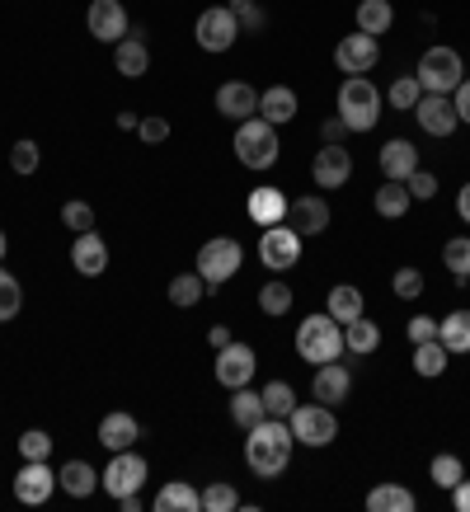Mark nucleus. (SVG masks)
<instances>
[{
    "label": "nucleus",
    "instance_id": "nucleus-16",
    "mask_svg": "<svg viewBox=\"0 0 470 512\" xmlns=\"http://www.w3.org/2000/svg\"><path fill=\"white\" fill-rule=\"evenodd\" d=\"M414 118L428 137H452L461 118H456V104L452 94H419V104H414Z\"/></svg>",
    "mask_w": 470,
    "mask_h": 512
},
{
    "label": "nucleus",
    "instance_id": "nucleus-56",
    "mask_svg": "<svg viewBox=\"0 0 470 512\" xmlns=\"http://www.w3.org/2000/svg\"><path fill=\"white\" fill-rule=\"evenodd\" d=\"M344 132H348V127H344V118L334 113V118H329V123H325V141H339V137H344Z\"/></svg>",
    "mask_w": 470,
    "mask_h": 512
},
{
    "label": "nucleus",
    "instance_id": "nucleus-48",
    "mask_svg": "<svg viewBox=\"0 0 470 512\" xmlns=\"http://www.w3.org/2000/svg\"><path fill=\"white\" fill-rule=\"evenodd\" d=\"M10 170L15 174H33L38 170V141H15V146H10Z\"/></svg>",
    "mask_w": 470,
    "mask_h": 512
},
{
    "label": "nucleus",
    "instance_id": "nucleus-45",
    "mask_svg": "<svg viewBox=\"0 0 470 512\" xmlns=\"http://www.w3.org/2000/svg\"><path fill=\"white\" fill-rule=\"evenodd\" d=\"M19 456H24V461H47V456H52V433L29 428V433L19 437Z\"/></svg>",
    "mask_w": 470,
    "mask_h": 512
},
{
    "label": "nucleus",
    "instance_id": "nucleus-22",
    "mask_svg": "<svg viewBox=\"0 0 470 512\" xmlns=\"http://www.w3.org/2000/svg\"><path fill=\"white\" fill-rule=\"evenodd\" d=\"M137 437H141V423H137V414H127V409H113V414L99 419V442H104V451L137 447Z\"/></svg>",
    "mask_w": 470,
    "mask_h": 512
},
{
    "label": "nucleus",
    "instance_id": "nucleus-12",
    "mask_svg": "<svg viewBox=\"0 0 470 512\" xmlns=\"http://www.w3.org/2000/svg\"><path fill=\"white\" fill-rule=\"evenodd\" d=\"M311 179H315V188H344L353 179V151H348L344 141H325L311 160Z\"/></svg>",
    "mask_w": 470,
    "mask_h": 512
},
{
    "label": "nucleus",
    "instance_id": "nucleus-13",
    "mask_svg": "<svg viewBox=\"0 0 470 512\" xmlns=\"http://www.w3.org/2000/svg\"><path fill=\"white\" fill-rule=\"evenodd\" d=\"M85 24H90V38L99 43H123L127 33H132V19H127L123 0H90V10H85Z\"/></svg>",
    "mask_w": 470,
    "mask_h": 512
},
{
    "label": "nucleus",
    "instance_id": "nucleus-17",
    "mask_svg": "<svg viewBox=\"0 0 470 512\" xmlns=\"http://www.w3.org/2000/svg\"><path fill=\"white\" fill-rule=\"evenodd\" d=\"M217 113L231 118V123H245V118L259 113V90L245 85V80H226V85H217Z\"/></svg>",
    "mask_w": 470,
    "mask_h": 512
},
{
    "label": "nucleus",
    "instance_id": "nucleus-28",
    "mask_svg": "<svg viewBox=\"0 0 470 512\" xmlns=\"http://www.w3.org/2000/svg\"><path fill=\"white\" fill-rule=\"evenodd\" d=\"M57 484H62V494H71V498H90L94 489H99V475H94L90 461H66V466L57 470Z\"/></svg>",
    "mask_w": 470,
    "mask_h": 512
},
{
    "label": "nucleus",
    "instance_id": "nucleus-25",
    "mask_svg": "<svg viewBox=\"0 0 470 512\" xmlns=\"http://www.w3.org/2000/svg\"><path fill=\"white\" fill-rule=\"evenodd\" d=\"M259 118H268L273 127L292 123V118H297V90H287V85H268V90L259 94Z\"/></svg>",
    "mask_w": 470,
    "mask_h": 512
},
{
    "label": "nucleus",
    "instance_id": "nucleus-55",
    "mask_svg": "<svg viewBox=\"0 0 470 512\" xmlns=\"http://www.w3.org/2000/svg\"><path fill=\"white\" fill-rule=\"evenodd\" d=\"M456 217H461V221L470 226V184L461 188V193H456Z\"/></svg>",
    "mask_w": 470,
    "mask_h": 512
},
{
    "label": "nucleus",
    "instance_id": "nucleus-29",
    "mask_svg": "<svg viewBox=\"0 0 470 512\" xmlns=\"http://www.w3.org/2000/svg\"><path fill=\"white\" fill-rule=\"evenodd\" d=\"M325 311L339 320V325H353L362 315V292L353 287V282H339V287H329V296H325Z\"/></svg>",
    "mask_w": 470,
    "mask_h": 512
},
{
    "label": "nucleus",
    "instance_id": "nucleus-32",
    "mask_svg": "<svg viewBox=\"0 0 470 512\" xmlns=\"http://www.w3.org/2000/svg\"><path fill=\"white\" fill-rule=\"evenodd\" d=\"M409 202H414V198H409V188L400 184V179H386V184L376 188L372 207H376V212H381V217H386V221H400V217H405V212H409Z\"/></svg>",
    "mask_w": 470,
    "mask_h": 512
},
{
    "label": "nucleus",
    "instance_id": "nucleus-39",
    "mask_svg": "<svg viewBox=\"0 0 470 512\" xmlns=\"http://www.w3.org/2000/svg\"><path fill=\"white\" fill-rule=\"evenodd\" d=\"M259 311L273 315V320H278V315H287V311H292V287H287L282 278L264 282V287H259Z\"/></svg>",
    "mask_w": 470,
    "mask_h": 512
},
{
    "label": "nucleus",
    "instance_id": "nucleus-43",
    "mask_svg": "<svg viewBox=\"0 0 470 512\" xmlns=\"http://www.w3.org/2000/svg\"><path fill=\"white\" fill-rule=\"evenodd\" d=\"M231 15L240 19V33H264L268 15L259 10V0H231Z\"/></svg>",
    "mask_w": 470,
    "mask_h": 512
},
{
    "label": "nucleus",
    "instance_id": "nucleus-30",
    "mask_svg": "<svg viewBox=\"0 0 470 512\" xmlns=\"http://www.w3.org/2000/svg\"><path fill=\"white\" fill-rule=\"evenodd\" d=\"M438 343L447 353H470V311H452L438 320Z\"/></svg>",
    "mask_w": 470,
    "mask_h": 512
},
{
    "label": "nucleus",
    "instance_id": "nucleus-38",
    "mask_svg": "<svg viewBox=\"0 0 470 512\" xmlns=\"http://www.w3.org/2000/svg\"><path fill=\"white\" fill-rule=\"evenodd\" d=\"M259 395H264V409H268V419H287V414L297 409V390L287 386V381H268V386L259 390Z\"/></svg>",
    "mask_w": 470,
    "mask_h": 512
},
{
    "label": "nucleus",
    "instance_id": "nucleus-15",
    "mask_svg": "<svg viewBox=\"0 0 470 512\" xmlns=\"http://www.w3.org/2000/svg\"><path fill=\"white\" fill-rule=\"evenodd\" d=\"M57 489H62V484H57V475H52L47 461H24V466L15 470V498L19 503H29V508L47 503Z\"/></svg>",
    "mask_w": 470,
    "mask_h": 512
},
{
    "label": "nucleus",
    "instance_id": "nucleus-44",
    "mask_svg": "<svg viewBox=\"0 0 470 512\" xmlns=\"http://www.w3.org/2000/svg\"><path fill=\"white\" fill-rule=\"evenodd\" d=\"M235 508H240L235 484H207L203 489V512H235Z\"/></svg>",
    "mask_w": 470,
    "mask_h": 512
},
{
    "label": "nucleus",
    "instance_id": "nucleus-58",
    "mask_svg": "<svg viewBox=\"0 0 470 512\" xmlns=\"http://www.w3.org/2000/svg\"><path fill=\"white\" fill-rule=\"evenodd\" d=\"M5 254H10V240H5V231H0V259H5Z\"/></svg>",
    "mask_w": 470,
    "mask_h": 512
},
{
    "label": "nucleus",
    "instance_id": "nucleus-36",
    "mask_svg": "<svg viewBox=\"0 0 470 512\" xmlns=\"http://www.w3.org/2000/svg\"><path fill=\"white\" fill-rule=\"evenodd\" d=\"M203 296H207V282L198 278V268H193V273H179V278L170 282V301L179 306V311H193Z\"/></svg>",
    "mask_w": 470,
    "mask_h": 512
},
{
    "label": "nucleus",
    "instance_id": "nucleus-14",
    "mask_svg": "<svg viewBox=\"0 0 470 512\" xmlns=\"http://www.w3.org/2000/svg\"><path fill=\"white\" fill-rule=\"evenodd\" d=\"M254 372H259V357H254L250 343H226V348H217V381L226 390H240V386H250Z\"/></svg>",
    "mask_w": 470,
    "mask_h": 512
},
{
    "label": "nucleus",
    "instance_id": "nucleus-24",
    "mask_svg": "<svg viewBox=\"0 0 470 512\" xmlns=\"http://www.w3.org/2000/svg\"><path fill=\"white\" fill-rule=\"evenodd\" d=\"M287 217L297 221L301 235H325L329 231V202L306 193V198H292V212H287Z\"/></svg>",
    "mask_w": 470,
    "mask_h": 512
},
{
    "label": "nucleus",
    "instance_id": "nucleus-18",
    "mask_svg": "<svg viewBox=\"0 0 470 512\" xmlns=\"http://www.w3.org/2000/svg\"><path fill=\"white\" fill-rule=\"evenodd\" d=\"M245 212H250L254 226H278V221H287V212H292V198H287L282 188L264 184L245 198Z\"/></svg>",
    "mask_w": 470,
    "mask_h": 512
},
{
    "label": "nucleus",
    "instance_id": "nucleus-26",
    "mask_svg": "<svg viewBox=\"0 0 470 512\" xmlns=\"http://www.w3.org/2000/svg\"><path fill=\"white\" fill-rule=\"evenodd\" d=\"M268 419V409H264V395L250 386H240L231 390V423L240 428V433H250L254 423H264Z\"/></svg>",
    "mask_w": 470,
    "mask_h": 512
},
{
    "label": "nucleus",
    "instance_id": "nucleus-23",
    "mask_svg": "<svg viewBox=\"0 0 470 512\" xmlns=\"http://www.w3.org/2000/svg\"><path fill=\"white\" fill-rule=\"evenodd\" d=\"M348 390H353V372H348V367H339V362H325V367H315L311 395H315L320 404H344Z\"/></svg>",
    "mask_w": 470,
    "mask_h": 512
},
{
    "label": "nucleus",
    "instance_id": "nucleus-20",
    "mask_svg": "<svg viewBox=\"0 0 470 512\" xmlns=\"http://www.w3.org/2000/svg\"><path fill=\"white\" fill-rule=\"evenodd\" d=\"M113 66H118V76L123 80H141L151 71V47H146V33L132 29L123 43L113 47Z\"/></svg>",
    "mask_w": 470,
    "mask_h": 512
},
{
    "label": "nucleus",
    "instance_id": "nucleus-34",
    "mask_svg": "<svg viewBox=\"0 0 470 512\" xmlns=\"http://www.w3.org/2000/svg\"><path fill=\"white\" fill-rule=\"evenodd\" d=\"M447 348H442L438 339H428V343H414V372L423 376V381H438L442 372H447Z\"/></svg>",
    "mask_w": 470,
    "mask_h": 512
},
{
    "label": "nucleus",
    "instance_id": "nucleus-40",
    "mask_svg": "<svg viewBox=\"0 0 470 512\" xmlns=\"http://www.w3.org/2000/svg\"><path fill=\"white\" fill-rule=\"evenodd\" d=\"M428 475H433V484H438V489H456V484L466 480V466H461V456H452V451H442V456H433V466H428Z\"/></svg>",
    "mask_w": 470,
    "mask_h": 512
},
{
    "label": "nucleus",
    "instance_id": "nucleus-54",
    "mask_svg": "<svg viewBox=\"0 0 470 512\" xmlns=\"http://www.w3.org/2000/svg\"><path fill=\"white\" fill-rule=\"evenodd\" d=\"M207 343H212V348H226V343H231V329H226V325H212V329H207Z\"/></svg>",
    "mask_w": 470,
    "mask_h": 512
},
{
    "label": "nucleus",
    "instance_id": "nucleus-52",
    "mask_svg": "<svg viewBox=\"0 0 470 512\" xmlns=\"http://www.w3.org/2000/svg\"><path fill=\"white\" fill-rule=\"evenodd\" d=\"M452 104H456V118L470 123V80H461V85L452 90Z\"/></svg>",
    "mask_w": 470,
    "mask_h": 512
},
{
    "label": "nucleus",
    "instance_id": "nucleus-6",
    "mask_svg": "<svg viewBox=\"0 0 470 512\" xmlns=\"http://www.w3.org/2000/svg\"><path fill=\"white\" fill-rule=\"evenodd\" d=\"M287 428L297 437L301 447H329L334 437H339V419H334V404H297L292 414H287Z\"/></svg>",
    "mask_w": 470,
    "mask_h": 512
},
{
    "label": "nucleus",
    "instance_id": "nucleus-47",
    "mask_svg": "<svg viewBox=\"0 0 470 512\" xmlns=\"http://www.w3.org/2000/svg\"><path fill=\"white\" fill-rule=\"evenodd\" d=\"M391 292L400 296V301H419L423 296V273L419 268H400V273L391 278Z\"/></svg>",
    "mask_w": 470,
    "mask_h": 512
},
{
    "label": "nucleus",
    "instance_id": "nucleus-42",
    "mask_svg": "<svg viewBox=\"0 0 470 512\" xmlns=\"http://www.w3.org/2000/svg\"><path fill=\"white\" fill-rule=\"evenodd\" d=\"M419 94H423L419 76H400V80H391V90H386V104H391V109L414 113V104H419Z\"/></svg>",
    "mask_w": 470,
    "mask_h": 512
},
{
    "label": "nucleus",
    "instance_id": "nucleus-11",
    "mask_svg": "<svg viewBox=\"0 0 470 512\" xmlns=\"http://www.w3.org/2000/svg\"><path fill=\"white\" fill-rule=\"evenodd\" d=\"M376 62H381V43L362 29H353L348 38H339V47H334V66H339L344 76H367Z\"/></svg>",
    "mask_w": 470,
    "mask_h": 512
},
{
    "label": "nucleus",
    "instance_id": "nucleus-33",
    "mask_svg": "<svg viewBox=\"0 0 470 512\" xmlns=\"http://www.w3.org/2000/svg\"><path fill=\"white\" fill-rule=\"evenodd\" d=\"M367 512H414V494L405 484H376L367 494Z\"/></svg>",
    "mask_w": 470,
    "mask_h": 512
},
{
    "label": "nucleus",
    "instance_id": "nucleus-41",
    "mask_svg": "<svg viewBox=\"0 0 470 512\" xmlns=\"http://www.w3.org/2000/svg\"><path fill=\"white\" fill-rule=\"evenodd\" d=\"M24 311V287L10 268H0V320H15Z\"/></svg>",
    "mask_w": 470,
    "mask_h": 512
},
{
    "label": "nucleus",
    "instance_id": "nucleus-4",
    "mask_svg": "<svg viewBox=\"0 0 470 512\" xmlns=\"http://www.w3.org/2000/svg\"><path fill=\"white\" fill-rule=\"evenodd\" d=\"M339 118L348 132H372L381 118V90L367 76H348L339 85Z\"/></svg>",
    "mask_w": 470,
    "mask_h": 512
},
{
    "label": "nucleus",
    "instance_id": "nucleus-57",
    "mask_svg": "<svg viewBox=\"0 0 470 512\" xmlns=\"http://www.w3.org/2000/svg\"><path fill=\"white\" fill-rule=\"evenodd\" d=\"M137 127H141V118H137V113H132V109H123V113H118V132H137Z\"/></svg>",
    "mask_w": 470,
    "mask_h": 512
},
{
    "label": "nucleus",
    "instance_id": "nucleus-27",
    "mask_svg": "<svg viewBox=\"0 0 470 512\" xmlns=\"http://www.w3.org/2000/svg\"><path fill=\"white\" fill-rule=\"evenodd\" d=\"M156 512H203V489H193L184 480H170L156 494Z\"/></svg>",
    "mask_w": 470,
    "mask_h": 512
},
{
    "label": "nucleus",
    "instance_id": "nucleus-7",
    "mask_svg": "<svg viewBox=\"0 0 470 512\" xmlns=\"http://www.w3.org/2000/svg\"><path fill=\"white\" fill-rule=\"evenodd\" d=\"M240 264H245V249H240V240H231V235H212V240L198 249V278H203L207 287L231 282L235 273H240Z\"/></svg>",
    "mask_w": 470,
    "mask_h": 512
},
{
    "label": "nucleus",
    "instance_id": "nucleus-2",
    "mask_svg": "<svg viewBox=\"0 0 470 512\" xmlns=\"http://www.w3.org/2000/svg\"><path fill=\"white\" fill-rule=\"evenodd\" d=\"M348 348H344V325L334 315H306L297 325V357L311 362V367H325V362H339Z\"/></svg>",
    "mask_w": 470,
    "mask_h": 512
},
{
    "label": "nucleus",
    "instance_id": "nucleus-8",
    "mask_svg": "<svg viewBox=\"0 0 470 512\" xmlns=\"http://www.w3.org/2000/svg\"><path fill=\"white\" fill-rule=\"evenodd\" d=\"M259 264H264L268 273H287V268H297L301 264V231L297 226H287V221L264 226V235H259Z\"/></svg>",
    "mask_w": 470,
    "mask_h": 512
},
{
    "label": "nucleus",
    "instance_id": "nucleus-1",
    "mask_svg": "<svg viewBox=\"0 0 470 512\" xmlns=\"http://www.w3.org/2000/svg\"><path fill=\"white\" fill-rule=\"evenodd\" d=\"M292 447H297V437H292L287 419L254 423L250 433H245V466H250L259 480H278L282 470L292 466Z\"/></svg>",
    "mask_w": 470,
    "mask_h": 512
},
{
    "label": "nucleus",
    "instance_id": "nucleus-3",
    "mask_svg": "<svg viewBox=\"0 0 470 512\" xmlns=\"http://www.w3.org/2000/svg\"><path fill=\"white\" fill-rule=\"evenodd\" d=\"M282 156L278 146V127L268 123V118H245V123H235V160L245 165V170H273Z\"/></svg>",
    "mask_w": 470,
    "mask_h": 512
},
{
    "label": "nucleus",
    "instance_id": "nucleus-35",
    "mask_svg": "<svg viewBox=\"0 0 470 512\" xmlns=\"http://www.w3.org/2000/svg\"><path fill=\"white\" fill-rule=\"evenodd\" d=\"M376 343H381V329H376L367 315H358L353 325H344V348H348V353L367 357V353H376Z\"/></svg>",
    "mask_w": 470,
    "mask_h": 512
},
{
    "label": "nucleus",
    "instance_id": "nucleus-9",
    "mask_svg": "<svg viewBox=\"0 0 470 512\" xmlns=\"http://www.w3.org/2000/svg\"><path fill=\"white\" fill-rule=\"evenodd\" d=\"M193 38L203 52H231L235 38H240V19L231 15V5H207L193 24Z\"/></svg>",
    "mask_w": 470,
    "mask_h": 512
},
{
    "label": "nucleus",
    "instance_id": "nucleus-5",
    "mask_svg": "<svg viewBox=\"0 0 470 512\" xmlns=\"http://www.w3.org/2000/svg\"><path fill=\"white\" fill-rule=\"evenodd\" d=\"M419 85H423V94H452L461 80H466V62H461V52L456 47H447V43H433L428 52L419 57Z\"/></svg>",
    "mask_w": 470,
    "mask_h": 512
},
{
    "label": "nucleus",
    "instance_id": "nucleus-50",
    "mask_svg": "<svg viewBox=\"0 0 470 512\" xmlns=\"http://www.w3.org/2000/svg\"><path fill=\"white\" fill-rule=\"evenodd\" d=\"M405 334H409V343H428V339H438V320H433V315H414Z\"/></svg>",
    "mask_w": 470,
    "mask_h": 512
},
{
    "label": "nucleus",
    "instance_id": "nucleus-53",
    "mask_svg": "<svg viewBox=\"0 0 470 512\" xmlns=\"http://www.w3.org/2000/svg\"><path fill=\"white\" fill-rule=\"evenodd\" d=\"M452 508H456V512H470V480H461V484L452 489Z\"/></svg>",
    "mask_w": 470,
    "mask_h": 512
},
{
    "label": "nucleus",
    "instance_id": "nucleus-46",
    "mask_svg": "<svg viewBox=\"0 0 470 512\" xmlns=\"http://www.w3.org/2000/svg\"><path fill=\"white\" fill-rule=\"evenodd\" d=\"M62 226H66V231H94V207H90V202H66V207H62Z\"/></svg>",
    "mask_w": 470,
    "mask_h": 512
},
{
    "label": "nucleus",
    "instance_id": "nucleus-19",
    "mask_svg": "<svg viewBox=\"0 0 470 512\" xmlns=\"http://www.w3.org/2000/svg\"><path fill=\"white\" fill-rule=\"evenodd\" d=\"M71 268H76L80 278H99V273L109 268V245H104V235L80 231L76 245H71Z\"/></svg>",
    "mask_w": 470,
    "mask_h": 512
},
{
    "label": "nucleus",
    "instance_id": "nucleus-10",
    "mask_svg": "<svg viewBox=\"0 0 470 512\" xmlns=\"http://www.w3.org/2000/svg\"><path fill=\"white\" fill-rule=\"evenodd\" d=\"M146 475H151V466H146V456H137V451H113V461L104 466V475H99V484L109 489L113 498L123 494H137L141 484H146Z\"/></svg>",
    "mask_w": 470,
    "mask_h": 512
},
{
    "label": "nucleus",
    "instance_id": "nucleus-51",
    "mask_svg": "<svg viewBox=\"0 0 470 512\" xmlns=\"http://www.w3.org/2000/svg\"><path fill=\"white\" fill-rule=\"evenodd\" d=\"M141 141H146V146H160V141L170 137V123H165V118H141Z\"/></svg>",
    "mask_w": 470,
    "mask_h": 512
},
{
    "label": "nucleus",
    "instance_id": "nucleus-49",
    "mask_svg": "<svg viewBox=\"0 0 470 512\" xmlns=\"http://www.w3.org/2000/svg\"><path fill=\"white\" fill-rule=\"evenodd\" d=\"M405 188H409V198H438V174H428V170H414L405 179Z\"/></svg>",
    "mask_w": 470,
    "mask_h": 512
},
{
    "label": "nucleus",
    "instance_id": "nucleus-37",
    "mask_svg": "<svg viewBox=\"0 0 470 512\" xmlns=\"http://www.w3.org/2000/svg\"><path fill=\"white\" fill-rule=\"evenodd\" d=\"M442 264H447V273L456 282H470V235H452L442 245Z\"/></svg>",
    "mask_w": 470,
    "mask_h": 512
},
{
    "label": "nucleus",
    "instance_id": "nucleus-21",
    "mask_svg": "<svg viewBox=\"0 0 470 512\" xmlns=\"http://www.w3.org/2000/svg\"><path fill=\"white\" fill-rule=\"evenodd\" d=\"M376 165H381V174H386V179H400V184H405L409 174L419 170V151H414V141L391 137L381 151H376Z\"/></svg>",
    "mask_w": 470,
    "mask_h": 512
},
{
    "label": "nucleus",
    "instance_id": "nucleus-31",
    "mask_svg": "<svg viewBox=\"0 0 470 512\" xmlns=\"http://www.w3.org/2000/svg\"><path fill=\"white\" fill-rule=\"evenodd\" d=\"M395 24V5L391 0H358V29L381 38V33H391Z\"/></svg>",
    "mask_w": 470,
    "mask_h": 512
}]
</instances>
